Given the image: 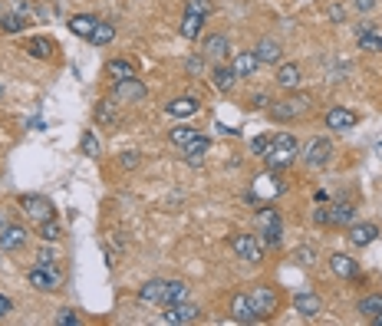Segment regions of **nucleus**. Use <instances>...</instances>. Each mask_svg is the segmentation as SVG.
<instances>
[{
    "instance_id": "f257e3e1",
    "label": "nucleus",
    "mask_w": 382,
    "mask_h": 326,
    "mask_svg": "<svg viewBox=\"0 0 382 326\" xmlns=\"http://www.w3.org/2000/svg\"><path fill=\"white\" fill-rule=\"evenodd\" d=\"M296 155H300L296 139L290 132H280L270 139V148L264 152V162L270 172H283V168H290V165L296 162Z\"/></svg>"
},
{
    "instance_id": "f03ea898",
    "label": "nucleus",
    "mask_w": 382,
    "mask_h": 326,
    "mask_svg": "<svg viewBox=\"0 0 382 326\" xmlns=\"http://www.w3.org/2000/svg\"><path fill=\"white\" fill-rule=\"evenodd\" d=\"M310 103H313V99H310L307 92H294V96H287V99H274V103L267 105L264 112L270 119H274V122H294V119H300V116H307L310 112Z\"/></svg>"
},
{
    "instance_id": "7ed1b4c3",
    "label": "nucleus",
    "mask_w": 382,
    "mask_h": 326,
    "mask_svg": "<svg viewBox=\"0 0 382 326\" xmlns=\"http://www.w3.org/2000/svg\"><path fill=\"white\" fill-rule=\"evenodd\" d=\"M248 296H250V307H254V313H257V320H270V316H277L280 296H277V290H274L270 283H261V287H254Z\"/></svg>"
},
{
    "instance_id": "20e7f679",
    "label": "nucleus",
    "mask_w": 382,
    "mask_h": 326,
    "mask_svg": "<svg viewBox=\"0 0 382 326\" xmlns=\"http://www.w3.org/2000/svg\"><path fill=\"white\" fill-rule=\"evenodd\" d=\"M145 96H148V89H145V83H142L139 76H132V79H119V83H112V99H116V103L132 105V103H142Z\"/></svg>"
},
{
    "instance_id": "39448f33",
    "label": "nucleus",
    "mask_w": 382,
    "mask_h": 326,
    "mask_svg": "<svg viewBox=\"0 0 382 326\" xmlns=\"http://www.w3.org/2000/svg\"><path fill=\"white\" fill-rule=\"evenodd\" d=\"M231 251H234L241 261H248V264H261V261H264V244L254 234H234L231 237Z\"/></svg>"
},
{
    "instance_id": "423d86ee",
    "label": "nucleus",
    "mask_w": 382,
    "mask_h": 326,
    "mask_svg": "<svg viewBox=\"0 0 382 326\" xmlns=\"http://www.w3.org/2000/svg\"><path fill=\"white\" fill-rule=\"evenodd\" d=\"M162 320L172 326H185V323H194L198 316H201V310H198V303H188V300H178V303H168V307H162Z\"/></svg>"
},
{
    "instance_id": "0eeeda50",
    "label": "nucleus",
    "mask_w": 382,
    "mask_h": 326,
    "mask_svg": "<svg viewBox=\"0 0 382 326\" xmlns=\"http://www.w3.org/2000/svg\"><path fill=\"white\" fill-rule=\"evenodd\" d=\"M20 207H23V214L33 224H43L46 218H53V205H50V198H43V194H23Z\"/></svg>"
},
{
    "instance_id": "6e6552de",
    "label": "nucleus",
    "mask_w": 382,
    "mask_h": 326,
    "mask_svg": "<svg viewBox=\"0 0 382 326\" xmlns=\"http://www.w3.org/2000/svg\"><path fill=\"white\" fill-rule=\"evenodd\" d=\"M330 159H333V142L330 139H310L307 148H303V162L310 168H323V165H330Z\"/></svg>"
},
{
    "instance_id": "1a4fd4ad",
    "label": "nucleus",
    "mask_w": 382,
    "mask_h": 326,
    "mask_svg": "<svg viewBox=\"0 0 382 326\" xmlns=\"http://www.w3.org/2000/svg\"><path fill=\"white\" fill-rule=\"evenodd\" d=\"M30 283H33L37 290H43V294L57 290V287H59V270H57V264H37L33 270H30Z\"/></svg>"
},
{
    "instance_id": "9d476101",
    "label": "nucleus",
    "mask_w": 382,
    "mask_h": 326,
    "mask_svg": "<svg viewBox=\"0 0 382 326\" xmlns=\"http://www.w3.org/2000/svg\"><path fill=\"white\" fill-rule=\"evenodd\" d=\"M326 129H333V132H350L356 125V112H350V109H343V105H333L330 112H326Z\"/></svg>"
},
{
    "instance_id": "9b49d317",
    "label": "nucleus",
    "mask_w": 382,
    "mask_h": 326,
    "mask_svg": "<svg viewBox=\"0 0 382 326\" xmlns=\"http://www.w3.org/2000/svg\"><path fill=\"white\" fill-rule=\"evenodd\" d=\"M257 66H261V59H257L254 50H241V53H234V59H231V70H234L237 79L254 76V73H257Z\"/></svg>"
},
{
    "instance_id": "f8f14e48",
    "label": "nucleus",
    "mask_w": 382,
    "mask_h": 326,
    "mask_svg": "<svg viewBox=\"0 0 382 326\" xmlns=\"http://www.w3.org/2000/svg\"><path fill=\"white\" fill-rule=\"evenodd\" d=\"M23 244H27V227H20V224L0 227V251H20Z\"/></svg>"
},
{
    "instance_id": "ddd939ff",
    "label": "nucleus",
    "mask_w": 382,
    "mask_h": 326,
    "mask_svg": "<svg viewBox=\"0 0 382 326\" xmlns=\"http://www.w3.org/2000/svg\"><path fill=\"white\" fill-rule=\"evenodd\" d=\"M274 79H277L280 89L294 92V89L303 83V70H300L296 63H280V66H277V76H274Z\"/></svg>"
},
{
    "instance_id": "4468645a",
    "label": "nucleus",
    "mask_w": 382,
    "mask_h": 326,
    "mask_svg": "<svg viewBox=\"0 0 382 326\" xmlns=\"http://www.w3.org/2000/svg\"><path fill=\"white\" fill-rule=\"evenodd\" d=\"M201 109V99L198 96H178V99H172V103H165V112L175 119H185V116H194Z\"/></svg>"
},
{
    "instance_id": "2eb2a0df",
    "label": "nucleus",
    "mask_w": 382,
    "mask_h": 326,
    "mask_svg": "<svg viewBox=\"0 0 382 326\" xmlns=\"http://www.w3.org/2000/svg\"><path fill=\"white\" fill-rule=\"evenodd\" d=\"M346 231H350V244H353V247H369V244H372V241H376V234H379V227H376V224H350V227H346Z\"/></svg>"
},
{
    "instance_id": "dca6fc26",
    "label": "nucleus",
    "mask_w": 382,
    "mask_h": 326,
    "mask_svg": "<svg viewBox=\"0 0 382 326\" xmlns=\"http://www.w3.org/2000/svg\"><path fill=\"white\" fill-rule=\"evenodd\" d=\"M234 83H237V76L231 66H224V63H214V66H211V86L218 89V92H231Z\"/></svg>"
},
{
    "instance_id": "f3484780",
    "label": "nucleus",
    "mask_w": 382,
    "mask_h": 326,
    "mask_svg": "<svg viewBox=\"0 0 382 326\" xmlns=\"http://www.w3.org/2000/svg\"><path fill=\"white\" fill-rule=\"evenodd\" d=\"M231 316H234L237 323H257V313L250 307V296H244V294L231 296Z\"/></svg>"
},
{
    "instance_id": "a211bd4d",
    "label": "nucleus",
    "mask_w": 382,
    "mask_h": 326,
    "mask_svg": "<svg viewBox=\"0 0 382 326\" xmlns=\"http://www.w3.org/2000/svg\"><path fill=\"white\" fill-rule=\"evenodd\" d=\"M330 267H333V274H336V277H343V281H353V277H359V264H356L350 254H333V257H330Z\"/></svg>"
},
{
    "instance_id": "6ab92c4d",
    "label": "nucleus",
    "mask_w": 382,
    "mask_h": 326,
    "mask_svg": "<svg viewBox=\"0 0 382 326\" xmlns=\"http://www.w3.org/2000/svg\"><path fill=\"white\" fill-rule=\"evenodd\" d=\"M254 53H257V59H261V63H267V66H277L280 57H283L280 43H277V40H270V37H264V40L257 43V50H254Z\"/></svg>"
},
{
    "instance_id": "aec40b11",
    "label": "nucleus",
    "mask_w": 382,
    "mask_h": 326,
    "mask_svg": "<svg viewBox=\"0 0 382 326\" xmlns=\"http://www.w3.org/2000/svg\"><path fill=\"white\" fill-rule=\"evenodd\" d=\"M294 307L300 316H307V320H313V316H320V310H323V303H320V296L316 294H296Z\"/></svg>"
},
{
    "instance_id": "412c9836",
    "label": "nucleus",
    "mask_w": 382,
    "mask_h": 326,
    "mask_svg": "<svg viewBox=\"0 0 382 326\" xmlns=\"http://www.w3.org/2000/svg\"><path fill=\"white\" fill-rule=\"evenodd\" d=\"M181 37L185 40H198L201 37V30H205V17L201 14H191V10H185V17H181Z\"/></svg>"
},
{
    "instance_id": "4be33fe9",
    "label": "nucleus",
    "mask_w": 382,
    "mask_h": 326,
    "mask_svg": "<svg viewBox=\"0 0 382 326\" xmlns=\"http://www.w3.org/2000/svg\"><path fill=\"white\" fill-rule=\"evenodd\" d=\"M165 287H168V281H148L142 290H139V300L142 303H159L162 307L165 303Z\"/></svg>"
},
{
    "instance_id": "5701e85b",
    "label": "nucleus",
    "mask_w": 382,
    "mask_h": 326,
    "mask_svg": "<svg viewBox=\"0 0 382 326\" xmlns=\"http://www.w3.org/2000/svg\"><path fill=\"white\" fill-rule=\"evenodd\" d=\"M228 50H231V43H228V37L224 33H214V37H208L205 40V57H211V59H221V57H228Z\"/></svg>"
},
{
    "instance_id": "b1692460",
    "label": "nucleus",
    "mask_w": 382,
    "mask_h": 326,
    "mask_svg": "<svg viewBox=\"0 0 382 326\" xmlns=\"http://www.w3.org/2000/svg\"><path fill=\"white\" fill-rule=\"evenodd\" d=\"M105 76H109L112 83H119V79H132V76H139V73H135V66L129 59H112V63L105 66Z\"/></svg>"
},
{
    "instance_id": "393cba45",
    "label": "nucleus",
    "mask_w": 382,
    "mask_h": 326,
    "mask_svg": "<svg viewBox=\"0 0 382 326\" xmlns=\"http://www.w3.org/2000/svg\"><path fill=\"white\" fill-rule=\"evenodd\" d=\"M96 23H99V17H92V14H76L73 20H70V30H73L76 37H92V30H96Z\"/></svg>"
},
{
    "instance_id": "a878e982",
    "label": "nucleus",
    "mask_w": 382,
    "mask_h": 326,
    "mask_svg": "<svg viewBox=\"0 0 382 326\" xmlns=\"http://www.w3.org/2000/svg\"><path fill=\"white\" fill-rule=\"evenodd\" d=\"M96 122H99V125H109V129H116L119 112H116V105H112V99H99V103H96Z\"/></svg>"
},
{
    "instance_id": "bb28decb",
    "label": "nucleus",
    "mask_w": 382,
    "mask_h": 326,
    "mask_svg": "<svg viewBox=\"0 0 382 326\" xmlns=\"http://www.w3.org/2000/svg\"><path fill=\"white\" fill-rule=\"evenodd\" d=\"M27 53L33 59H50V57H53V40H46V37H30V40H27Z\"/></svg>"
},
{
    "instance_id": "cd10ccee",
    "label": "nucleus",
    "mask_w": 382,
    "mask_h": 326,
    "mask_svg": "<svg viewBox=\"0 0 382 326\" xmlns=\"http://www.w3.org/2000/svg\"><path fill=\"white\" fill-rule=\"evenodd\" d=\"M112 40H116V27H112V23H105V20H99L96 30H92V37H89V43H92V46H105V43H112Z\"/></svg>"
},
{
    "instance_id": "c85d7f7f",
    "label": "nucleus",
    "mask_w": 382,
    "mask_h": 326,
    "mask_svg": "<svg viewBox=\"0 0 382 326\" xmlns=\"http://www.w3.org/2000/svg\"><path fill=\"white\" fill-rule=\"evenodd\" d=\"M353 221H356L353 205H333V224H330V227H350Z\"/></svg>"
},
{
    "instance_id": "c756f323",
    "label": "nucleus",
    "mask_w": 382,
    "mask_h": 326,
    "mask_svg": "<svg viewBox=\"0 0 382 326\" xmlns=\"http://www.w3.org/2000/svg\"><path fill=\"white\" fill-rule=\"evenodd\" d=\"M208 148H211V139H208V135H194L188 145H185V155H188V162H198Z\"/></svg>"
},
{
    "instance_id": "7c9ffc66",
    "label": "nucleus",
    "mask_w": 382,
    "mask_h": 326,
    "mask_svg": "<svg viewBox=\"0 0 382 326\" xmlns=\"http://www.w3.org/2000/svg\"><path fill=\"white\" fill-rule=\"evenodd\" d=\"M178 300H188V283H185V281H168L162 307H168V303H178Z\"/></svg>"
},
{
    "instance_id": "2f4dec72",
    "label": "nucleus",
    "mask_w": 382,
    "mask_h": 326,
    "mask_svg": "<svg viewBox=\"0 0 382 326\" xmlns=\"http://www.w3.org/2000/svg\"><path fill=\"white\" fill-rule=\"evenodd\" d=\"M356 310L363 313V316H366V320H372V316H379V313H382V294L363 296V300H359V307H356Z\"/></svg>"
},
{
    "instance_id": "473e14b6",
    "label": "nucleus",
    "mask_w": 382,
    "mask_h": 326,
    "mask_svg": "<svg viewBox=\"0 0 382 326\" xmlns=\"http://www.w3.org/2000/svg\"><path fill=\"white\" fill-rule=\"evenodd\" d=\"M27 27V17L23 14H0V30H3V33H20V30Z\"/></svg>"
},
{
    "instance_id": "72a5a7b5",
    "label": "nucleus",
    "mask_w": 382,
    "mask_h": 326,
    "mask_svg": "<svg viewBox=\"0 0 382 326\" xmlns=\"http://www.w3.org/2000/svg\"><path fill=\"white\" fill-rule=\"evenodd\" d=\"M261 227H264V244H270V247H280V241H283V227H280V218L261 224Z\"/></svg>"
},
{
    "instance_id": "f704fd0d",
    "label": "nucleus",
    "mask_w": 382,
    "mask_h": 326,
    "mask_svg": "<svg viewBox=\"0 0 382 326\" xmlns=\"http://www.w3.org/2000/svg\"><path fill=\"white\" fill-rule=\"evenodd\" d=\"M37 227H40V237H43V241H50V244L63 237V224H59L57 218H46V221H43V224H37Z\"/></svg>"
},
{
    "instance_id": "c9c22d12",
    "label": "nucleus",
    "mask_w": 382,
    "mask_h": 326,
    "mask_svg": "<svg viewBox=\"0 0 382 326\" xmlns=\"http://www.w3.org/2000/svg\"><path fill=\"white\" fill-rule=\"evenodd\" d=\"M359 50H366V53H382V37L372 33V30L363 33V37H359Z\"/></svg>"
},
{
    "instance_id": "e433bc0d",
    "label": "nucleus",
    "mask_w": 382,
    "mask_h": 326,
    "mask_svg": "<svg viewBox=\"0 0 382 326\" xmlns=\"http://www.w3.org/2000/svg\"><path fill=\"white\" fill-rule=\"evenodd\" d=\"M194 135H198V129H188V125H178V129H172V135H168V139H172V142H175V145H188L191 139H194Z\"/></svg>"
},
{
    "instance_id": "4c0bfd02",
    "label": "nucleus",
    "mask_w": 382,
    "mask_h": 326,
    "mask_svg": "<svg viewBox=\"0 0 382 326\" xmlns=\"http://www.w3.org/2000/svg\"><path fill=\"white\" fill-rule=\"evenodd\" d=\"M313 221L320 224V227H330V224H333V205H326L323 201V207L313 211Z\"/></svg>"
},
{
    "instance_id": "58836bf2",
    "label": "nucleus",
    "mask_w": 382,
    "mask_h": 326,
    "mask_svg": "<svg viewBox=\"0 0 382 326\" xmlns=\"http://www.w3.org/2000/svg\"><path fill=\"white\" fill-rule=\"evenodd\" d=\"M185 10L201 14V17H211V14H214V3H211V0H188V7H185Z\"/></svg>"
},
{
    "instance_id": "ea45409f",
    "label": "nucleus",
    "mask_w": 382,
    "mask_h": 326,
    "mask_svg": "<svg viewBox=\"0 0 382 326\" xmlns=\"http://www.w3.org/2000/svg\"><path fill=\"white\" fill-rule=\"evenodd\" d=\"M185 73H188V76L205 73V53H198V57H188V59H185Z\"/></svg>"
},
{
    "instance_id": "a19ab883",
    "label": "nucleus",
    "mask_w": 382,
    "mask_h": 326,
    "mask_svg": "<svg viewBox=\"0 0 382 326\" xmlns=\"http://www.w3.org/2000/svg\"><path fill=\"white\" fill-rule=\"evenodd\" d=\"M296 261H300L303 267H310L313 261H316V251H313L310 244H303V247H296Z\"/></svg>"
},
{
    "instance_id": "79ce46f5",
    "label": "nucleus",
    "mask_w": 382,
    "mask_h": 326,
    "mask_svg": "<svg viewBox=\"0 0 382 326\" xmlns=\"http://www.w3.org/2000/svg\"><path fill=\"white\" fill-rule=\"evenodd\" d=\"M83 152H86V155H92V159L99 155V142H96V135H92V132L83 135Z\"/></svg>"
},
{
    "instance_id": "37998d69",
    "label": "nucleus",
    "mask_w": 382,
    "mask_h": 326,
    "mask_svg": "<svg viewBox=\"0 0 382 326\" xmlns=\"http://www.w3.org/2000/svg\"><path fill=\"white\" fill-rule=\"evenodd\" d=\"M57 323L59 326H79V316H76V310H59L57 313Z\"/></svg>"
},
{
    "instance_id": "c03bdc74",
    "label": "nucleus",
    "mask_w": 382,
    "mask_h": 326,
    "mask_svg": "<svg viewBox=\"0 0 382 326\" xmlns=\"http://www.w3.org/2000/svg\"><path fill=\"white\" fill-rule=\"evenodd\" d=\"M267 148H270V135H257V139L250 142V152H254V155H264Z\"/></svg>"
},
{
    "instance_id": "a18cd8bd",
    "label": "nucleus",
    "mask_w": 382,
    "mask_h": 326,
    "mask_svg": "<svg viewBox=\"0 0 382 326\" xmlns=\"http://www.w3.org/2000/svg\"><path fill=\"white\" fill-rule=\"evenodd\" d=\"M274 218H277V211H274L270 205H264L261 211H257V224H267V221H274Z\"/></svg>"
},
{
    "instance_id": "49530a36",
    "label": "nucleus",
    "mask_w": 382,
    "mask_h": 326,
    "mask_svg": "<svg viewBox=\"0 0 382 326\" xmlns=\"http://www.w3.org/2000/svg\"><path fill=\"white\" fill-rule=\"evenodd\" d=\"M270 103H274V99H270L267 92H257V96L250 99V105H254V109H267V105H270Z\"/></svg>"
},
{
    "instance_id": "de8ad7c7",
    "label": "nucleus",
    "mask_w": 382,
    "mask_h": 326,
    "mask_svg": "<svg viewBox=\"0 0 382 326\" xmlns=\"http://www.w3.org/2000/svg\"><path fill=\"white\" fill-rule=\"evenodd\" d=\"M139 162H142V159H139V152H122V165H125V168H135Z\"/></svg>"
},
{
    "instance_id": "09e8293b",
    "label": "nucleus",
    "mask_w": 382,
    "mask_h": 326,
    "mask_svg": "<svg viewBox=\"0 0 382 326\" xmlns=\"http://www.w3.org/2000/svg\"><path fill=\"white\" fill-rule=\"evenodd\" d=\"M10 313H14V303H10L7 296L0 294V316H10Z\"/></svg>"
},
{
    "instance_id": "8fccbe9b",
    "label": "nucleus",
    "mask_w": 382,
    "mask_h": 326,
    "mask_svg": "<svg viewBox=\"0 0 382 326\" xmlns=\"http://www.w3.org/2000/svg\"><path fill=\"white\" fill-rule=\"evenodd\" d=\"M353 7L356 10H363V14H369V10L376 7V0H353Z\"/></svg>"
},
{
    "instance_id": "3c124183",
    "label": "nucleus",
    "mask_w": 382,
    "mask_h": 326,
    "mask_svg": "<svg viewBox=\"0 0 382 326\" xmlns=\"http://www.w3.org/2000/svg\"><path fill=\"white\" fill-rule=\"evenodd\" d=\"M330 20H333V23H343V7H330Z\"/></svg>"
},
{
    "instance_id": "603ef678",
    "label": "nucleus",
    "mask_w": 382,
    "mask_h": 326,
    "mask_svg": "<svg viewBox=\"0 0 382 326\" xmlns=\"http://www.w3.org/2000/svg\"><path fill=\"white\" fill-rule=\"evenodd\" d=\"M369 323H376V326H382V313H379V316H372V320H369Z\"/></svg>"
},
{
    "instance_id": "864d4df0",
    "label": "nucleus",
    "mask_w": 382,
    "mask_h": 326,
    "mask_svg": "<svg viewBox=\"0 0 382 326\" xmlns=\"http://www.w3.org/2000/svg\"><path fill=\"white\" fill-rule=\"evenodd\" d=\"M3 96H7V89H3V86H0V99H3Z\"/></svg>"
},
{
    "instance_id": "5fc2aeb1",
    "label": "nucleus",
    "mask_w": 382,
    "mask_h": 326,
    "mask_svg": "<svg viewBox=\"0 0 382 326\" xmlns=\"http://www.w3.org/2000/svg\"><path fill=\"white\" fill-rule=\"evenodd\" d=\"M376 152H379V155H382V142H379V145H376Z\"/></svg>"
}]
</instances>
